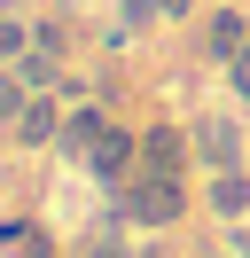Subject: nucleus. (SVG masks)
Listing matches in <instances>:
<instances>
[{
  "label": "nucleus",
  "mask_w": 250,
  "mask_h": 258,
  "mask_svg": "<svg viewBox=\"0 0 250 258\" xmlns=\"http://www.w3.org/2000/svg\"><path fill=\"white\" fill-rule=\"evenodd\" d=\"M133 235H180L188 219L203 211V180L196 172H133L117 196H102Z\"/></svg>",
  "instance_id": "obj_1"
},
{
  "label": "nucleus",
  "mask_w": 250,
  "mask_h": 258,
  "mask_svg": "<svg viewBox=\"0 0 250 258\" xmlns=\"http://www.w3.org/2000/svg\"><path fill=\"white\" fill-rule=\"evenodd\" d=\"M242 47H250V0H211L196 16V32H188V55L203 71H227Z\"/></svg>",
  "instance_id": "obj_2"
},
{
  "label": "nucleus",
  "mask_w": 250,
  "mask_h": 258,
  "mask_svg": "<svg viewBox=\"0 0 250 258\" xmlns=\"http://www.w3.org/2000/svg\"><path fill=\"white\" fill-rule=\"evenodd\" d=\"M188 125H196V172H242L250 164V117L234 102L227 110H196Z\"/></svg>",
  "instance_id": "obj_3"
},
{
  "label": "nucleus",
  "mask_w": 250,
  "mask_h": 258,
  "mask_svg": "<svg viewBox=\"0 0 250 258\" xmlns=\"http://www.w3.org/2000/svg\"><path fill=\"white\" fill-rule=\"evenodd\" d=\"M78 172H86V180H94L102 196H117L125 180L141 172V125H133V117H117V125H109L102 141L86 149V164H78Z\"/></svg>",
  "instance_id": "obj_4"
},
{
  "label": "nucleus",
  "mask_w": 250,
  "mask_h": 258,
  "mask_svg": "<svg viewBox=\"0 0 250 258\" xmlns=\"http://www.w3.org/2000/svg\"><path fill=\"white\" fill-rule=\"evenodd\" d=\"M141 172H196V125L188 117H141Z\"/></svg>",
  "instance_id": "obj_5"
},
{
  "label": "nucleus",
  "mask_w": 250,
  "mask_h": 258,
  "mask_svg": "<svg viewBox=\"0 0 250 258\" xmlns=\"http://www.w3.org/2000/svg\"><path fill=\"white\" fill-rule=\"evenodd\" d=\"M117 102H102V94H86V102H71V110H62V141H55V164L62 172H78V164H86V149L102 141L109 125H117Z\"/></svg>",
  "instance_id": "obj_6"
},
{
  "label": "nucleus",
  "mask_w": 250,
  "mask_h": 258,
  "mask_svg": "<svg viewBox=\"0 0 250 258\" xmlns=\"http://www.w3.org/2000/svg\"><path fill=\"white\" fill-rule=\"evenodd\" d=\"M203 219L211 227H242L250 219V164L242 172H203Z\"/></svg>",
  "instance_id": "obj_7"
},
{
  "label": "nucleus",
  "mask_w": 250,
  "mask_h": 258,
  "mask_svg": "<svg viewBox=\"0 0 250 258\" xmlns=\"http://www.w3.org/2000/svg\"><path fill=\"white\" fill-rule=\"evenodd\" d=\"M71 258H141V235H133V227H125L117 211L102 204V211H94V227L71 242Z\"/></svg>",
  "instance_id": "obj_8"
},
{
  "label": "nucleus",
  "mask_w": 250,
  "mask_h": 258,
  "mask_svg": "<svg viewBox=\"0 0 250 258\" xmlns=\"http://www.w3.org/2000/svg\"><path fill=\"white\" fill-rule=\"evenodd\" d=\"M31 47L78 63V16H71V8H31Z\"/></svg>",
  "instance_id": "obj_9"
},
{
  "label": "nucleus",
  "mask_w": 250,
  "mask_h": 258,
  "mask_svg": "<svg viewBox=\"0 0 250 258\" xmlns=\"http://www.w3.org/2000/svg\"><path fill=\"white\" fill-rule=\"evenodd\" d=\"M31 55V8H16V0H0V71L24 63Z\"/></svg>",
  "instance_id": "obj_10"
},
{
  "label": "nucleus",
  "mask_w": 250,
  "mask_h": 258,
  "mask_svg": "<svg viewBox=\"0 0 250 258\" xmlns=\"http://www.w3.org/2000/svg\"><path fill=\"white\" fill-rule=\"evenodd\" d=\"M16 71H24V86H31V94H62V79H71L78 63H62V55H47V47H31V55H24V63H16Z\"/></svg>",
  "instance_id": "obj_11"
},
{
  "label": "nucleus",
  "mask_w": 250,
  "mask_h": 258,
  "mask_svg": "<svg viewBox=\"0 0 250 258\" xmlns=\"http://www.w3.org/2000/svg\"><path fill=\"white\" fill-rule=\"evenodd\" d=\"M109 16H117V24H125L133 39H149L156 24H164V8H156V0H109Z\"/></svg>",
  "instance_id": "obj_12"
},
{
  "label": "nucleus",
  "mask_w": 250,
  "mask_h": 258,
  "mask_svg": "<svg viewBox=\"0 0 250 258\" xmlns=\"http://www.w3.org/2000/svg\"><path fill=\"white\" fill-rule=\"evenodd\" d=\"M24 102H31V86H24V71H0V133H16V117H24Z\"/></svg>",
  "instance_id": "obj_13"
},
{
  "label": "nucleus",
  "mask_w": 250,
  "mask_h": 258,
  "mask_svg": "<svg viewBox=\"0 0 250 258\" xmlns=\"http://www.w3.org/2000/svg\"><path fill=\"white\" fill-rule=\"evenodd\" d=\"M133 47H141V39L125 32L117 16H102V24H94V55H102V63H125V55H133Z\"/></svg>",
  "instance_id": "obj_14"
},
{
  "label": "nucleus",
  "mask_w": 250,
  "mask_h": 258,
  "mask_svg": "<svg viewBox=\"0 0 250 258\" xmlns=\"http://www.w3.org/2000/svg\"><path fill=\"white\" fill-rule=\"evenodd\" d=\"M8 258H71V242H62V235H55V227H31V235H24V242H16V250H8Z\"/></svg>",
  "instance_id": "obj_15"
},
{
  "label": "nucleus",
  "mask_w": 250,
  "mask_h": 258,
  "mask_svg": "<svg viewBox=\"0 0 250 258\" xmlns=\"http://www.w3.org/2000/svg\"><path fill=\"white\" fill-rule=\"evenodd\" d=\"M219 79H227V102H234V110H242V117H250V47H242V55H234V63H227V71H219Z\"/></svg>",
  "instance_id": "obj_16"
},
{
  "label": "nucleus",
  "mask_w": 250,
  "mask_h": 258,
  "mask_svg": "<svg viewBox=\"0 0 250 258\" xmlns=\"http://www.w3.org/2000/svg\"><path fill=\"white\" fill-rule=\"evenodd\" d=\"M156 8H164V24H180V32H196V16L211 8V0H156Z\"/></svg>",
  "instance_id": "obj_17"
},
{
  "label": "nucleus",
  "mask_w": 250,
  "mask_h": 258,
  "mask_svg": "<svg viewBox=\"0 0 250 258\" xmlns=\"http://www.w3.org/2000/svg\"><path fill=\"white\" fill-rule=\"evenodd\" d=\"M188 258H227V250H188Z\"/></svg>",
  "instance_id": "obj_18"
},
{
  "label": "nucleus",
  "mask_w": 250,
  "mask_h": 258,
  "mask_svg": "<svg viewBox=\"0 0 250 258\" xmlns=\"http://www.w3.org/2000/svg\"><path fill=\"white\" fill-rule=\"evenodd\" d=\"M16 8H47V0H16Z\"/></svg>",
  "instance_id": "obj_19"
}]
</instances>
